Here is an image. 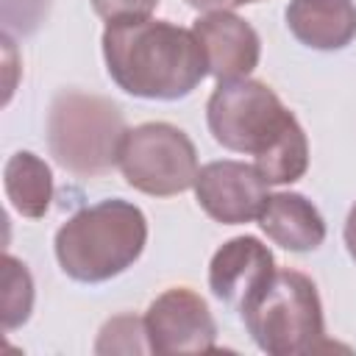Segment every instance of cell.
<instances>
[{"label": "cell", "mask_w": 356, "mask_h": 356, "mask_svg": "<svg viewBox=\"0 0 356 356\" xmlns=\"http://www.w3.org/2000/svg\"><path fill=\"white\" fill-rule=\"evenodd\" d=\"M275 259L256 236H234L222 242L209 261V289L225 306L242 312L245 303L273 278Z\"/></svg>", "instance_id": "cell-9"}, {"label": "cell", "mask_w": 356, "mask_h": 356, "mask_svg": "<svg viewBox=\"0 0 356 356\" xmlns=\"http://www.w3.org/2000/svg\"><path fill=\"white\" fill-rule=\"evenodd\" d=\"M156 6H159V0H92V8L106 22L142 19V17H150Z\"/></svg>", "instance_id": "cell-16"}, {"label": "cell", "mask_w": 356, "mask_h": 356, "mask_svg": "<svg viewBox=\"0 0 356 356\" xmlns=\"http://www.w3.org/2000/svg\"><path fill=\"white\" fill-rule=\"evenodd\" d=\"M267 181L253 164L222 159L209 161L195 175V197L197 206L222 225H242L259 220L267 203Z\"/></svg>", "instance_id": "cell-8"}, {"label": "cell", "mask_w": 356, "mask_h": 356, "mask_svg": "<svg viewBox=\"0 0 356 356\" xmlns=\"http://www.w3.org/2000/svg\"><path fill=\"white\" fill-rule=\"evenodd\" d=\"M206 122L217 145L253 156L267 184H295L309 170V139L281 97L256 78L217 81Z\"/></svg>", "instance_id": "cell-1"}, {"label": "cell", "mask_w": 356, "mask_h": 356, "mask_svg": "<svg viewBox=\"0 0 356 356\" xmlns=\"http://www.w3.org/2000/svg\"><path fill=\"white\" fill-rule=\"evenodd\" d=\"M342 236H345V248H348L350 259L356 261V203L350 206V211H348V217H345V231H342Z\"/></svg>", "instance_id": "cell-18"}, {"label": "cell", "mask_w": 356, "mask_h": 356, "mask_svg": "<svg viewBox=\"0 0 356 356\" xmlns=\"http://www.w3.org/2000/svg\"><path fill=\"white\" fill-rule=\"evenodd\" d=\"M150 353H211L217 323L206 300L189 286L164 289L145 312Z\"/></svg>", "instance_id": "cell-7"}, {"label": "cell", "mask_w": 356, "mask_h": 356, "mask_svg": "<svg viewBox=\"0 0 356 356\" xmlns=\"http://www.w3.org/2000/svg\"><path fill=\"white\" fill-rule=\"evenodd\" d=\"M117 167L128 186L153 197L186 192L200 170L192 139L170 122H142L128 128Z\"/></svg>", "instance_id": "cell-6"}, {"label": "cell", "mask_w": 356, "mask_h": 356, "mask_svg": "<svg viewBox=\"0 0 356 356\" xmlns=\"http://www.w3.org/2000/svg\"><path fill=\"white\" fill-rule=\"evenodd\" d=\"M239 314L250 339L270 356H303L337 348L325 339L323 303L306 273L275 270Z\"/></svg>", "instance_id": "cell-4"}, {"label": "cell", "mask_w": 356, "mask_h": 356, "mask_svg": "<svg viewBox=\"0 0 356 356\" xmlns=\"http://www.w3.org/2000/svg\"><path fill=\"white\" fill-rule=\"evenodd\" d=\"M0 309H3V328L14 331L22 323H28L33 309V278L28 267L14 259L11 253L3 256V273H0Z\"/></svg>", "instance_id": "cell-14"}, {"label": "cell", "mask_w": 356, "mask_h": 356, "mask_svg": "<svg viewBox=\"0 0 356 356\" xmlns=\"http://www.w3.org/2000/svg\"><path fill=\"white\" fill-rule=\"evenodd\" d=\"M95 353H150L145 317L117 314V317L106 320L97 334Z\"/></svg>", "instance_id": "cell-15"}, {"label": "cell", "mask_w": 356, "mask_h": 356, "mask_svg": "<svg viewBox=\"0 0 356 356\" xmlns=\"http://www.w3.org/2000/svg\"><path fill=\"white\" fill-rule=\"evenodd\" d=\"M147 245L145 211L122 197L78 209L56 231L58 267L81 284H103L136 264Z\"/></svg>", "instance_id": "cell-3"}, {"label": "cell", "mask_w": 356, "mask_h": 356, "mask_svg": "<svg viewBox=\"0 0 356 356\" xmlns=\"http://www.w3.org/2000/svg\"><path fill=\"white\" fill-rule=\"evenodd\" d=\"M289 33L312 50H342L356 39V3L353 0H289Z\"/></svg>", "instance_id": "cell-11"}, {"label": "cell", "mask_w": 356, "mask_h": 356, "mask_svg": "<svg viewBox=\"0 0 356 356\" xmlns=\"http://www.w3.org/2000/svg\"><path fill=\"white\" fill-rule=\"evenodd\" d=\"M47 147L58 167L81 178H97L117 167L125 117L108 97L61 89L47 108Z\"/></svg>", "instance_id": "cell-5"}, {"label": "cell", "mask_w": 356, "mask_h": 356, "mask_svg": "<svg viewBox=\"0 0 356 356\" xmlns=\"http://www.w3.org/2000/svg\"><path fill=\"white\" fill-rule=\"evenodd\" d=\"M261 231L284 250L309 253L317 250L325 239V220L317 206L300 192H275L267 195V203L259 214Z\"/></svg>", "instance_id": "cell-12"}, {"label": "cell", "mask_w": 356, "mask_h": 356, "mask_svg": "<svg viewBox=\"0 0 356 356\" xmlns=\"http://www.w3.org/2000/svg\"><path fill=\"white\" fill-rule=\"evenodd\" d=\"M100 44L111 81L142 100H181L209 75L195 31L167 19L108 22Z\"/></svg>", "instance_id": "cell-2"}, {"label": "cell", "mask_w": 356, "mask_h": 356, "mask_svg": "<svg viewBox=\"0 0 356 356\" xmlns=\"http://www.w3.org/2000/svg\"><path fill=\"white\" fill-rule=\"evenodd\" d=\"M3 189L11 209L28 220L47 214L53 200V172L44 159L31 150H17L3 167Z\"/></svg>", "instance_id": "cell-13"}, {"label": "cell", "mask_w": 356, "mask_h": 356, "mask_svg": "<svg viewBox=\"0 0 356 356\" xmlns=\"http://www.w3.org/2000/svg\"><path fill=\"white\" fill-rule=\"evenodd\" d=\"M192 31L206 53L209 75H214L217 81L248 78L259 67V33L234 11H203L192 22Z\"/></svg>", "instance_id": "cell-10"}, {"label": "cell", "mask_w": 356, "mask_h": 356, "mask_svg": "<svg viewBox=\"0 0 356 356\" xmlns=\"http://www.w3.org/2000/svg\"><path fill=\"white\" fill-rule=\"evenodd\" d=\"M184 3L195 11H234L239 6H250V3H261V0H184Z\"/></svg>", "instance_id": "cell-17"}]
</instances>
